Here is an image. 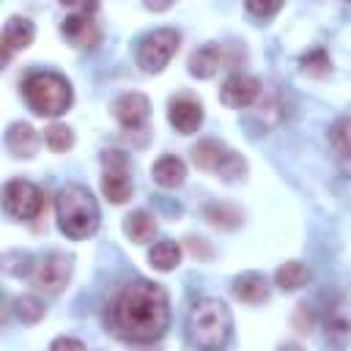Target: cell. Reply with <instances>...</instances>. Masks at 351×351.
I'll return each instance as SVG.
<instances>
[{
    "label": "cell",
    "mask_w": 351,
    "mask_h": 351,
    "mask_svg": "<svg viewBox=\"0 0 351 351\" xmlns=\"http://www.w3.org/2000/svg\"><path fill=\"white\" fill-rule=\"evenodd\" d=\"M274 280H277V285H280L282 291H296V288H302L304 280H307V266H304L302 261H285V263L274 271Z\"/></svg>",
    "instance_id": "23"
},
{
    "label": "cell",
    "mask_w": 351,
    "mask_h": 351,
    "mask_svg": "<svg viewBox=\"0 0 351 351\" xmlns=\"http://www.w3.org/2000/svg\"><path fill=\"white\" fill-rule=\"evenodd\" d=\"M66 8H71L74 14H93L96 11V5H99V0H60Z\"/></svg>",
    "instance_id": "31"
},
{
    "label": "cell",
    "mask_w": 351,
    "mask_h": 351,
    "mask_svg": "<svg viewBox=\"0 0 351 351\" xmlns=\"http://www.w3.org/2000/svg\"><path fill=\"white\" fill-rule=\"evenodd\" d=\"M112 112H115V118H118V123H121L123 129H140V126L148 121L151 101H148L143 93L132 90V93H123V96L115 99Z\"/></svg>",
    "instance_id": "10"
},
{
    "label": "cell",
    "mask_w": 351,
    "mask_h": 351,
    "mask_svg": "<svg viewBox=\"0 0 351 351\" xmlns=\"http://www.w3.org/2000/svg\"><path fill=\"white\" fill-rule=\"evenodd\" d=\"M148 263H151L154 269H159V271H170V269H176V266L181 263V247H178L176 241H170V239L156 241V244L148 250Z\"/></svg>",
    "instance_id": "21"
},
{
    "label": "cell",
    "mask_w": 351,
    "mask_h": 351,
    "mask_svg": "<svg viewBox=\"0 0 351 351\" xmlns=\"http://www.w3.org/2000/svg\"><path fill=\"white\" fill-rule=\"evenodd\" d=\"M203 217L219 230H236L241 225V211L236 206H228V203H208L203 208Z\"/></svg>",
    "instance_id": "22"
},
{
    "label": "cell",
    "mask_w": 351,
    "mask_h": 351,
    "mask_svg": "<svg viewBox=\"0 0 351 351\" xmlns=\"http://www.w3.org/2000/svg\"><path fill=\"white\" fill-rule=\"evenodd\" d=\"M178 41H181V36L170 27H162V30H154L151 36H145L140 49H137L140 69L148 71V74L162 71L170 63V58L178 52Z\"/></svg>",
    "instance_id": "6"
},
{
    "label": "cell",
    "mask_w": 351,
    "mask_h": 351,
    "mask_svg": "<svg viewBox=\"0 0 351 351\" xmlns=\"http://www.w3.org/2000/svg\"><path fill=\"white\" fill-rule=\"evenodd\" d=\"M5 145L14 156H25L30 159L36 154V145H38V137H36V129L30 123H11L8 132H5Z\"/></svg>",
    "instance_id": "15"
},
{
    "label": "cell",
    "mask_w": 351,
    "mask_h": 351,
    "mask_svg": "<svg viewBox=\"0 0 351 351\" xmlns=\"http://www.w3.org/2000/svg\"><path fill=\"white\" fill-rule=\"evenodd\" d=\"M22 96L27 107L41 118H58L74 101V90L69 80L55 71H33L22 82Z\"/></svg>",
    "instance_id": "4"
},
{
    "label": "cell",
    "mask_w": 351,
    "mask_h": 351,
    "mask_svg": "<svg viewBox=\"0 0 351 351\" xmlns=\"http://www.w3.org/2000/svg\"><path fill=\"white\" fill-rule=\"evenodd\" d=\"M233 296L241 299V302H250V304H258V302H266L269 296V282L263 274L258 271H244L233 280Z\"/></svg>",
    "instance_id": "14"
},
{
    "label": "cell",
    "mask_w": 351,
    "mask_h": 351,
    "mask_svg": "<svg viewBox=\"0 0 351 351\" xmlns=\"http://www.w3.org/2000/svg\"><path fill=\"white\" fill-rule=\"evenodd\" d=\"M302 71H307V74H313V77H324V74H329V69H332V63H329V55L324 52V49H310L307 55H302Z\"/></svg>",
    "instance_id": "27"
},
{
    "label": "cell",
    "mask_w": 351,
    "mask_h": 351,
    "mask_svg": "<svg viewBox=\"0 0 351 351\" xmlns=\"http://www.w3.org/2000/svg\"><path fill=\"white\" fill-rule=\"evenodd\" d=\"M258 93H261V82L255 77H250V74L236 71V74H230L222 82L219 101L228 104V107H233V110H241V107H250L258 99Z\"/></svg>",
    "instance_id": "8"
},
{
    "label": "cell",
    "mask_w": 351,
    "mask_h": 351,
    "mask_svg": "<svg viewBox=\"0 0 351 351\" xmlns=\"http://www.w3.org/2000/svg\"><path fill=\"white\" fill-rule=\"evenodd\" d=\"M233 315L225 302L219 299H197L186 315V343L203 351L222 348L230 340Z\"/></svg>",
    "instance_id": "2"
},
{
    "label": "cell",
    "mask_w": 351,
    "mask_h": 351,
    "mask_svg": "<svg viewBox=\"0 0 351 351\" xmlns=\"http://www.w3.org/2000/svg\"><path fill=\"white\" fill-rule=\"evenodd\" d=\"M329 140H332L340 167L351 176V118H337L329 129Z\"/></svg>",
    "instance_id": "17"
},
{
    "label": "cell",
    "mask_w": 351,
    "mask_h": 351,
    "mask_svg": "<svg viewBox=\"0 0 351 351\" xmlns=\"http://www.w3.org/2000/svg\"><path fill=\"white\" fill-rule=\"evenodd\" d=\"M293 326L296 332H310L313 329V313L307 310V304H299L293 313Z\"/></svg>",
    "instance_id": "30"
},
{
    "label": "cell",
    "mask_w": 351,
    "mask_h": 351,
    "mask_svg": "<svg viewBox=\"0 0 351 351\" xmlns=\"http://www.w3.org/2000/svg\"><path fill=\"white\" fill-rule=\"evenodd\" d=\"M60 33L66 36L69 44H74L77 49H90L99 44L101 38V30L99 25L93 22V14H71L63 19L60 25Z\"/></svg>",
    "instance_id": "9"
},
{
    "label": "cell",
    "mask_w": 351,
    "mask_h": 351,
    "mask_svg": "<svg viewBox=\"0 0 351 351\" xmlns=\"http://www.w3.org/2000/svg\"><path fill=\"white\" fill-rule=\"evenodd\" d=\"M71 277V258L63 252H49L38 263H33L30 282L44 293H60Z\"/></svg>",
    "instance_id": "7"
},
{
    "label": "cell",
    "mask_w": 351,
    "mask_h": 351,
    "mask_svg": "<svg viewBox=\"0 0 351 351\" xmlns=\"http://www.w3.org/2000/svg\"><path fill=\"white\" fill-rule=\"evenodd\" d=\"M151 176L159 186L165 189H176L178 184H184V176H186V167L178 156H162L156 159V165L151 167Z\"/></svg>",
    "instance_id": "18"
},
{
    "label": "cell",
    "mask_w": 351,
    "mask_h": 351,
    "mask_svg": "<svg viewBox=\"0 0 351 351\" xmlns=\"http://www.w3.org/2000/svg\"><path fill=\"white\" fill-rule=\"evenodd\" d=\"M110 324L112 332L126 343L145 346L159 340L170 324V304L165 288L151 280L129 282L112 302Z\"/></svg>",
    "instance_id": "1"
},
{
    "label": "cell",
    "mask_w": 351,
    "mask_h": 351,
    "mask_svg": "<svg viewBox=\"0 0 351 351\" xmlns=\"http://www.w3.org/2000/svg\"><path fill=\"white\" fill-rule=\"evenodd\" d=\"M55 211H58V228L69 239H88L99 228V206L93 195L80 184H69L58 192Z\"/></svg>",
    "instance_id": "3"
},
{
    "label": "cell",
    "mask_w": 351,
    "mask_h": 351,
    "mask_svg": "<svg viewBox=\"0 0 351 351\" xmlns=\"http://www.w3.org/2000/svg\"><path fill=\"white\" fill-rule=\"evenodd\" d=\"M3 271L5 274H14V277L30 274L33 271V261L22 250H8V252H3Z\"/></svg>",
    "instance_id": "26"
},
{
    "label": "cell",
    "mask_w": 351,
    "mask_h": 351,
    "mask_svg": "<svg viewBox=\"0 0 351 351\" xmlns=\"http://www.w3.org/2000/svg\"><path fill=\"white\" fill-rule=\"evenodd\" d=\"M200 241H203V239H186V244H189V250H192L195 255H197V252H200V255H208V250H206Z\"/></svg>",
    "instance_id": "34"
},
{
    "label": "cell",
    "mask_w": 351,
    "mask_h": 351,
    "mask_svg": "<svg viewBox=\"0 0 351 351\" xmlns=\"http://www.w3.org/2000/svg\"><path fill=\"white\" fill-rule=\"evenodd\" d=\"M219 60H222L219 47H214V44L200 47V49H197V52H192V58H189V74H192V77H197V80H208V77H214V74H217Z\"/></svg>",
    "instance_id": "19"
},
{
    "label": "cell",
    "mask_w": 351,
    "mask_h": 351,
    "mask_svg": "<svg viewBox=\"0 0 351 351\" xmlns=\"http://www.w3.org/2000/svg\"><path fill=\"white\" fill-rule=\"evenodd\" d=\"M145 5H148L151 11H165V8L173 5V0H145Z\"/></svg>",
    "instance_id": "33"
},
{
    "label": "cell",
    "mask_w": 351,
    "mask_h": 351,
    "mask_svg": "<svg viewBox=\"0 0 351 351\" xmlns=\"http://www.w3.org/2000/svg\"><path fill=\"white\" fill-rule=\"evenodd\" d=\"M230 154H233V151H230L228 145H222L219 140H200L197 145H192V162H195V167H200V170H214V173H219V170L225 167V162H228Z\"/></svg>",
    "instance_id": "13"
},
{
    "label": "cell",
    "mask_w": 351,
    "mask_h": 351,
    "mask_svg": "<svg viewBox=\"0 0 351 351\" xmlns=\"http://www.w3.org/2000/svg\"><path fill=\"white\" fill-rule=\"evenodd\" d=\"M101 192L110 203H126L132 195V181L126 178V167H104Z\"/></svg>",
    "instance_id": "16"
},
{
    "label": "cell",
    "mask_w": 351,
    "mask_h": 351,
    "mask_svg": "<svg viewBox=\"0 0 351 351\" xmlns=\"http://www.w3.org/2000/svg\"><path fill=\"white\" fill-rule=\"evenodd\" d=\"M244 5H247V11L252 16L266 19V16H274L282 8V0H244Z\"/></svg>",
    "instance_id": "29"
},
{
    "label": "cell",
    "mask_w": 351,
    "mask_h": 351,
    "mask_svg": "<svg viewBox=\"0 0 351 351\" xmlns=\"http://www.w3.org/2000/svg\"><path fill=\"white\" fill-rule=\"evenodd\" d=\"M49 348H85V343L77 337H58L49 343Z\"/></svg>",
    "instance_id": "32"
},
{
    "label": "cell",
    "mask_w": 351,
    "mask_h": 351,
    "mask_svg": "<svg viewBox=\"0 0 351 351\" xmlns=\"http://www.w3.org/2000/svg\"><path fill=\"white\" fill-rule=\"evenodd\" d=\"M14 313L22 324H38L44 318V302L36 299V296H16L14 299Z\"/></svg>",
    "instance_id": "25"
},
{
    "label": "cell",
    "mask_w": 351,
    "mask_h": 351,
    "mask_svg": "<svg viewBox=\"0 0 351 351\" xmlns=\"http://www.w3.org/2000/svg\"><path fill=\"white\" fill-rule=\"evenodd\" d=\"M167 118H170V123H173L176 132L192 134V132H197L200 123H203V107H200L195 99L181 96V99H173V101H170Z\"/></svg>",
    "instance_id": "12"
},
{
    "label": "cell",
    "mask_w": 351,
    "mask_h": 351,
    "mask_svg": "<svg viewBox=\"0 0 351 351\" xmlns=\"http://www.w3.org/2000/svg\"><path fill=\"white\" fill-rule=\"evenodd\" d=\"M123 233H126L132 241L145 244V241L154 239V233H156V222H154V217L145 214V211H132V214L123 219Z\"/></svg>",
    "instance_id": "20"
},
{
    "label": "cell",
    "mask_w": 351,
    "mask_h": 351,
    "mask_svg": "<svg viewBox=\"0 0 351 351\" xmlns=\"http://www.w3.org/2000/svg\"><path fill=\"white\" fill-rule=\"evenodd\" d=\"M44 140L52 151H69L74 145V132L63 123H52L47 132H44Z\"/></svg>",
    "instance_id": "28"
},
{
    "label": "cell",
    "mask_w": 351,
    "mask_h": 351,
    "mask_svg": "<svg viewBox=\"0 0 351 351\" xmlns=\"http://www.w3.org/2000/svg\"><path fill=\"white\" fill-rule=\"evenodd\" d=\"M324 337H326L329 346L343 348L348 343V337H351V321L346 315H340V313H332L326 318V324H324Z\"/></svg>",
    "instance_id": "24"
},
{
    "label": "cell",
    "mask_w": 351,
    "mask_h": 351,
    "mask_svg": "<svg viewBox=\"0 0 351 351\" xmlns=\"http://www.w3.org/2000/svg\"><path fill=\"white\" fill-rule=\"evenodd\" d=\"M33 36H36V27H33L30 19H25V16H8L5 25H3V36H0L3 58L8 60L16 49H27L33 44Z\"/></svg>",
    "instance_id": "11"
},
{
    "label": "cell",
    "mask_w": 351,
    "mask_h": 351,
    "mask_svg": "<svg viewBox=\"0 0 351 351\" xmlns=\"http://www.w3.org/2000/svg\"><path fill=\"white\" fill-rule=\"evenodd\" d=\"M3 208L14 219H36L44 211V192L25 178H11L3 186Z\"/></svg>",
    "instance_id": "5"
}]
</instances>
